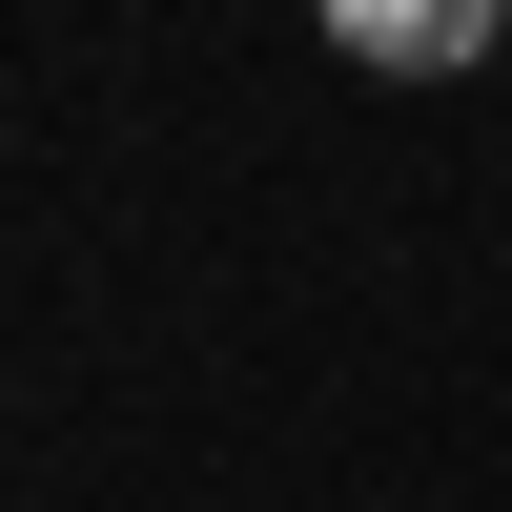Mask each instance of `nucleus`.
Returning a JSON list of instances; mask_svg holds the SVG:
<instances>
[{"instance_id":"f257e3e1","label":"nucleus","mask_w":512,"mask_h":512,"mask_svg":"<svg viewBox=\"0 0 512 512\" xmlns=\"http://www.w3.org/2000/svg\"><path fill=\"white\" fill-rule=\"evenodd\" d=\"M328 41H349L369 82H472L512 41V0H328Z\"/></svg>"}]
</instances>
